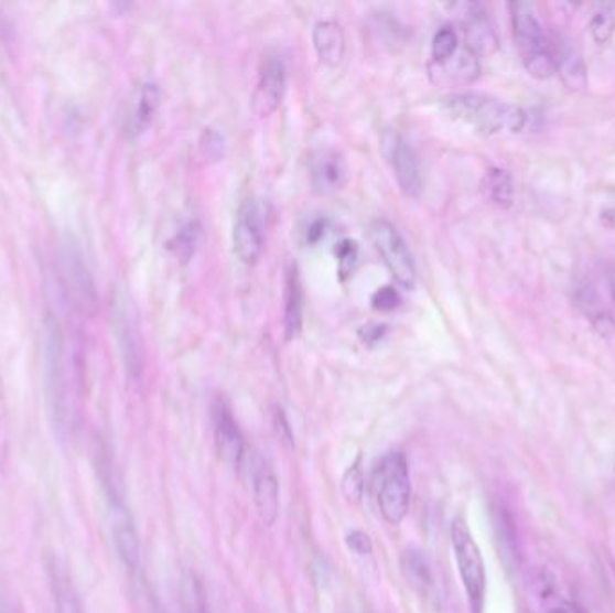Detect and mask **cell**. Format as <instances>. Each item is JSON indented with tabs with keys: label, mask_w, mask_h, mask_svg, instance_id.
Returning a JSON list of instances; mask_svg holds the SVG:
<instances>
[{
	"label": "cell",
	"mask_w": 615,
	"mask_h": 613,
	"mask_svg": "<svg viewBox=\"0 0 615 613\" xmlns=\"http://www.w3.org/2000/svg\"><path fill=\"white\" fill-rule=\"evenodd\" d=\"M401 574L406 578L410 589L418 592L421 598H429L434 589V576L429 558L421 550H406L400 561Z\"/></svg>",
	"instance_id": "obj_22"
},
{
	"label": "cell",
	"mask_w": 615,
	"mask_h": 613,
	"mask_svg": "<svg viewBox=\"0 0 615 613\" xmlns=\"http://www.w3.org/2000/svg\"><path fill=\"white\" fill-rule=\"evenodd\" d=\"M50 581L56 613H85L73 576L56 556L50 560Z\"/></svg>",
	"instance_id": "obj_16"
},
{
	"label": "cell",
	"mask_w": 615,
	"mask_h": 613,
	"mask_svg": "<svg viewBox=\"0 0 615 613\" xmlns=\"http://www.w3.org/2000/svg\"><path fill=\"white\" fill-rule=\"evenodd\" d=\"M213 430H215L216 450L224 459V463L235 470L244 466L247 459V443L244 433L239 430L238 421L222 399L213 405Z\"/></svg>",
	"instance_id": "obj_10"
},
{
	"label": "cell",
	"mask_w": 615,
	"mask_h": 613,
	"mask_svg": "<svg viewBox=\"0 0 615 613\" xmlns=\"http://www.w3.org/2000/svg\"><path fill=\"white\" fill-rule=\"evenodd\" d=\"M249 473L259 518L265 526H273L278 520L279 507H281L278 477L273 475L272 467L265 463L259 455H255L250 461Z\"/></svg>",
	"instance_id": "obj_11"
},
{
	"label": "cell",
	"mask_w": 615,
	"mask_h": 613,
	"mask_svg": "<svg viewBox=\"0 0 615 613\" xmlns=\"http://www.w3.org/2000/svg\"><path fill=\"white\" fill-rule=\"evenodd\" d=\"M450 536H452L455 563L460 570L464 592L468 598L470 610L472 613H483L484 598H486V567H484L483 552L478 549L477 541L463 518H455Z\"/></svg>",
	"instance_id": "obj_4"
},
{
	"label": "cell",
	"mask_w": 615,
	"mask_h": 613,
	"mask_svg": "<svg viewBox=\"0 0 615 613\" xmlns=\"http://www.w3.org/2000/svg\"><path fill=\"white\" fill-rule=\"evenodd\" d=\"M56 298V310L47 316L45 390L54 430L62 441H68L78 430L85 384L82 321L90 313V308L60 295Z\"/></svg>",
	"instance_id": "obj_1"
},
{
	"label": "cell",
	"mask_w": 615,
	"mask_h": 613,
	"mask_svg": "<svg viewBox=\"0 0 615 613\" xmlns=\"http://www.w3.org/2000/svg\"><path fill=\"white\" fill-rule=\"evenodd\" d=\"M201 151L205 159L218 161L224 155V137L213 128H205L201 137Z\"/></svg>",
	"instance_id": "obj_31"
},
{
	"label": "cell",
	"mask_w": 615,
	"mask_h": 613,
	"mask_svg": "<svg viewBox=\"0 0 615 613\" xmlns=\"http://www.w3.org/2000/svg\"><path fill=\"white\" fill-rule=\"evenodd\" d=\"M182 604H184V613H211L201 581L193 574L186 576V580L182 583Z\"/></svg>",
	"instance_id": "obj_27"
},
{
	"label": "cell",
	"mask_w": 615,
	"mask_h": 613,
	"mask_svg": "<svg viewBox=\"0 0 615 613\" xmlns=\"http://www.w3.org/2000/svg\"><path fill=\"white\" fill-rule=\"evenodd\" d=\"M116 321H118L119 344H121L125 362H127L128 373L133 378H139L142 365L141 342H139V335H137L136 321H133V315L127 304L119 302Z\"/></svg>",
	"instance_id": "obj_20"
},
{
	"label": "cell",
	"mask_w": 615,
	"mask_h": 613,
	"mask_svg": "<svg viewBox=\"0 0 615 613\" xmlns=\"http://www.w3.org/2000/svg\"><path fill=\"white\" fill-rule=\"evenodd\" d=\"M524 67L531 74L532 78L549 79L552 74L557 73L554 65V54L551 51H538V53L529 54L522 58Z\"/></svg>",
	"instance_id": "obj_28"
},
{
	"label": "cell",
	"mask_w": 615,
	"mask_h": 613,
	"mask_svg": "<svg viewBox=\"0 0 615 613\" xmlns=\"http://www.w3.org/2000/svg\"><path fill=\"white\" fill-rule=\"evenodd\" d=\"M443 108L457 121L486 136L520 132L528 119L522 108L477 93L450 94L443 99Z\"/></svg>",
	"instance_id": "obj_2"
},
{
	"label": "cell",
	"mask_w": 615,
	"mask_h": 613,
	"mask_svg": "<svg viewBox=\"0 0 615 613\" xmlns=\"http://www.w3.org/2000/svg\"><path fill=\"white\" fill-rule=\"evenodd\" d=\"M161 105V88L153 82L142 84L137 90L136 103H133L132 114L128 119V136L139 137L147 132V128L152 125L153 117Z\"/></svg>",
	"instance_id": "obj_21"
},
{
	"label": "cell",
	"mask_w": 615,
	"mask_h": 613,
	"mask_svg": "<svg viewBox=\"0 0 615 613\" xmlns=\"http://www.w3.org/2000/svg\"><path fill=\"white\" fill-rule=\"evenodd\" d=\"M369 238L384 259L387 270L391 272L392 279L403 290H412L416 287V278H418L414 258L395 225L389 224L387 219H375L369 227Z\"/></svg>",
	"instance_id": "obj_5"
},
{
	"label": "cell",
	"mask_w": 615,
	"mask_h": 613,
	"mask_svg": "<svg viewBox=\"0 0 615 613\" xmlns=\"http://www.w3.org/2000/svg\"><path fill=\"white\" fill-rule=\"evenodd\" d=\"M284 94H287V65L279 54H269L259 67L258 84L250 101L252 112L261 119L272 116L281 107Z\"/></svg>",
	"instance_id": "obj_7"
},
{
	"label": "cell",
	"mask_w": 615,
	"mask_h": 613,
	"mask_svg": "<svg viewBox=\"0 0 615 613\" xmlns=\"http://www.w3.org/2000/svg\"><path fill=\"white\" fill-rule=\"evenodd\" d=\"M386 326H367L362 335H364V342L373 346L376 342L380 341L381 336L386 335Z\"/></svg>",
	"instance_id": "obj_37"
},
{
	"label": "cell",
	"mask_w": 615,
	"mask_h": 613,
	"mask_svg": "<svg viewBox=\"0 0 615 613\" xmlns=\"http://www.w3.org/2000/svg\"><path fill=\"white\" fill-rule=\"evenodd\" d=\"M574 302L580 308V312L585 315L586 321L591 322L592 327L601 336H612L615 333V321L611 310L605 306V302L600 298V293L594 290L592 284H580L574 290Z\"/></svg>",
	"instance_id": "obj_18"
},
{
	"label": "cell",
	"mask_w": 615,
	"mask_h": 613,
	"mask_svg": "<svg viewBox=\"0 0 615 613\" xmlns=\"http://www.w3.org/2000/svg\"><path fill=\"white\" fill-rule=\"evenodd\" d=\"M464 34H466L468 50L475 56H483V54H492L497 51V33H495L494 24L489 22L483 8L470 6L468 15L464 20Z\"/></svg>",
	"instance_id": "obj_17"
},
{
	"label": "cell",
	"mask_w": 615,
	"mask_h": 613,
	"mask_svg": "<svg viewBox=\"0 0 615 613\" xmlns=\"http://www.w3.org/2000/svg\"><path fill=\"white\" fill-rule=\"evenodd\" d=\"M373 493L376 506L387 524L400 526L410 509V472L401 452L387 453L373 472Z\"/></svg>",
	"instance_id": "obj_3"
},
{
	"label": "cell",
	"mask_w": 615,
	"mask_h": 613,
	"mask_svg": "<svg viewBox=\"0 0 615 613\" xmlns=\"http://www.w3.org/2000/svg\"><path fill=\"white\" fill-rule=\"evenodd\" d=\"M233 249L244 265L258 264L263 252V213L256 200H245L236 213Z\"/></svg>",
	"instance_id": "obj_6"
},
{
	"label": "cell",
	"mask_w": 615,
	"mask_h": 613,
	"mask_svg": "<svg viewBox=\"0 0 615 613\" xmlns=\"http://www.w3.org/2000/svg\"><path fill=\"white\" fill-rule=\"evenodd\" d=\"M484 191L498 207H509L512 204L515 190H512V181L508 171L498 170V168L489 170L484 176Z\"/></svg>",
	"instance_id": "obj_24"
},
{
	"label": "cell",
	"mask_w": 615,
	"mask_h": 613,
	"mask_svg": "<svg viewBox=\"0 0 615 613\" xmlns=\"http://www.w3.org/2000/svg\"><path fill=\"white\" fill-rule=\"evenodd\" d=\"M400 293L396 292L395 288L386 287L380 288L373 298V306L380 312H391L395 308L400 306Z\"/></svg>",
	"instance_id": "obj_33"
},
{
	"label": "cell",
	"mask_w": 615,
	"mask_h": 613,
	"mask_svg": "<svg viewBox=\"0 0 615 613\" xmlns=\"http://www.w3.org/2000/svg\"><path fill=\"white\" fill-rule=\"evenodd\" d=\"M511 10L512 36L520 56L547 50L546 28L538 17L537 8L529 2H512Z\"/></svg>",
	"instance_id": "obj_13"
},
{
	"label": "cell",
	"mask_w": 615,
	"mask_h": 613,
	"mask_svg": "<svg viewBox=\"0 0 615 613\" xmlns=\"http://www.w3.org/2000/svg\"><path fill=\"white\" fill-rule=\"evenodd\" d=\"M108 506H110V524H112V538L118 549L119 558L128 569L136 570L139 564V536H137L136 521L127 509V504L119 497L112 482H108Z\"/></svg>",
	"instance_id": "obj_9"
},
{
	"label": "cell",
	"mask_w": 615,
	"mask_h": 613,
	"mask_svg": "<svg viewBox=\"0 0 615 613\" xmlns=\"http://www.w3.org/2000/svg\"><path fill=\"white\" fill-rule=\"evenodd\" d=\"M304 293L301 276L295 264L287 267L284 276V336L287 341H295L303 332Z\"/></svg>",
	"instance_id": "obj_15"
},
{
	"label": "cell",
	"mask_w": 615,
	"mask_h": 613,
	"mask_svg": "<svg viewBox=\"0 0 615 613\" xmlns=\"http://www.w3.org/2000/svg\"><path fill=\"white\" fill-rule=\"evenodd\" d=\"M592 36L597 44L603 45L614 36L615 33V13L612 8H601L591 22Z\"/></svg>",
	"instance_id": "obj_29"
},
{
	"label": "cell",
	"mask_w": 615,
	"mask_h": 613,
	"mask_svg": "<svg viewBox=\"0 0 615 613\" xmlns=\"http://www.w3.org/2000/svg\"><path fill=\"white\" fill-rule=\"evenodd\" d=\"M0 613H24L17 604L15 599H11V595L2 587H0Z\"/></svg>",
	"instance_id": "obj_36"
},
{
	"label": "cell",
	"mask_w": 615,
	"mask_h": 613,
	"mask_svg": "<svg viewBox=\"0 0 615 613\" xmlns=\"http://www.w3.org/2000/svg\"><path fill=\"white\" fill-rule=\"evenodd\" d=\"M201 225L190 222L171 239L170 250L176 259H181L182 264H187L195 256L196 247L201 241Z\"/></svg>",
	"instance_id": "obj_25"
},
{
	"label": "cell",
	"mask_w": 615,
	"mask_h": 613,
	"mask_svg": "<svg viewBox=\"0 0 615 613\" xmlns=\"http://www.w3.org/2000/svg\"><path fill=\"white\" fill-rule=\"evenodd\" d=\"M313 47L327 67H337L346 53V39L341 24L335 20H323L313 28Z\"/></svg>",
	"instance_id": "obj_19"
},
{
	"label": "cell",
	"mask_w": 615,
	"mask_h": 613,
	"mask_svg": "<svg viewBox=\"0 0 615 613\" xmlns=\"http://www.w3.org/2000/svg\"><path fill=\"white\" fill-rule=\"evenodd\" d=\"M342 492L346 495L347 501H360L362 493H364V473H362L360 464L355 463L349 466L342 478Z\"/></svg>",
	"instance_id": "obj_30"
},
{
	"label": "cell",
	"mask_w": 615,
	"mask_h": 613,
	"mask_svg": "<svg viewBox=\"0 0 615 613\" xmlns=\"http://www.w3.org/2000/svg\"><path fill=\"white\" fill-rule=\"evenodd\" d=\"M460 50V36L452 25H443L432 40V58L435 64L444 65L454 58Z\"/></svg>",
	"instance_id": "obj_26"
},
{
	"label": "cell",
	"mask_w": 615,
	"mask_h": 613,
	"mask_svg": "<svg viewBox=\"0 0 615 613\" xmlns=\"http://www.w3.org/2000/svg\"><path fill=\"white\" fill-rule=\"evenodd\" d=\"M384 151L403 195L418 198L423 190V179H421L420 164L409 142L400 133L387 132L384 136Z\"/></svg>",
	"instance_id": "obj_8"
},
{
	"label": "cell",
	"mask_w": 615,
	"mask_h": 613,
	"mask_svg": "<svg viewBox=\"0 0 615 613\" xmlns=\"http://www.w3.org/2000/svg\"><path fill=\"white\" fill-rule=\"evenodd\" d=\"M323 233H324L323 222H317V224H313L312 229H310V233H308V236H310V241H317V239L321 238V236H323Z\"/></svg>",
	"instance_id": "obj_38"
},
{
	"label": "cell",
	"mask_w": 615,
	"mask_h": 613,
	"mask_svg": "<svg viewBox=\"0 0 615 613\" xmlns=\"http://www.w3.org/2000/svg\"><path fill=\"white\" fill-rule=\"evenodd\" d=\"M337 256L338 270H341L342 276H352L355 265H357V245L353 244V241H342L338 245Z\"/></svg>",
	"instance_id": "obj_32"
},
{
	"label": "cell",
	"mask_w": 615,
	"mask_h": 613,
	"mask_svg": "<svg viewBox=\"0 0 615 613\" xmlns=\"http://www.w3.org/2000/svg\"><path fill=\"white\" fill-rule=\"evenodd\" d=\"M310 179L319 193L333 195L347 184L349 170L341 151L321 148L310 155Z\"/></svg>",
	"instance_id": "obj_12"
},
{
	"label": "cell",
	"mask_w": 615,
	"mask_h": 613,
	"mask_svg": "<svg viewBox=\"0 0 615 613\" xmlns=\"http://www.w3.org/2000/svg\"><path fill=\"white\" fill-rule=\"evenodd\" d=\"M606 281H608V290H611V298L615 304V267H611L606 270Z\"/></svg>",
	"instance_id": "obj_39"
},
{
	"label": "cell",
	"mask_w": 615,
	"mask_h": 613,
	"mask_svg": "<svg viewBox=\"0 0 615 613\" xmlns=\"http://www.w3.org/2000/svg\"><path fill=\"white\" fill-rule=\"evenodd\" d=\"M529 587L543 613H583L580 606L558 587L554 576L546 569L532 570Z\"/></svg>",
	"instance_id": "obj_14"
},
{
	"label": "cell",
	"mask_w": 615,
	"mask_h": 613,
	"mask_svg": "<svg viewBox=\"0 0 615 613\" xmlns=\"http://www.w3.org/2000/svg\"><path fill=\"white\" fill-rule=\"evenodd\" d=\"M273 429H276L281 443L287 444V447H293L292 429H290L287 416L283 415L281 409L276 410V415H273Z\"/></svg>",
	"instance_id": "obj_35"
},
{
	"label": "cell",
	"mask_w": 615,
	"mask_h": 613,
	"mask_svg": "<svg viewBox=\"0 0 615 613\" xmlns=\"http://www.w3.org/2000/svg\"><path fill=\"white\" fill-rule=\"evenodd\" d=\"M554 65H557V73L560 74V78H562L567 88H571V90L585 88V62L574 47L569 44L558 47L557 54H554Z\"/></svg>",
	"instance_id": "obj_23"
},
{
	"label": "cell",
	"mask_w": 615,
	"mask_h": 613,
	"mask_svg": "<svg viewBox=\"0 0 615 613\" xmlns=\"http://www.w3.org/2000/svg\"><path fill=\"white\" fill-rule=\"evenodd\" d=\"M517 613H529V612H526V610H520V612Z\"/></svg>",
	"instance_id": "obj_40"
},
{
	"label": "cell",
	"mask_w": 615,
	"mask_h": 613,
	"mask_svg": "<svg viewBox=\"0 0 615 613\" xmlns=\"http://www.w3.org/2000/svg\"><path fill=\"white\" fill-rule=\"evenodd\" d=\"M346 546L347 549L355 552L357 556H362V558H366V556L373 555V541L366 533H362V530H353L349 535L346 536Z\"/></svg>",
	"instance_id": "obj_34"
}]
</instances>
